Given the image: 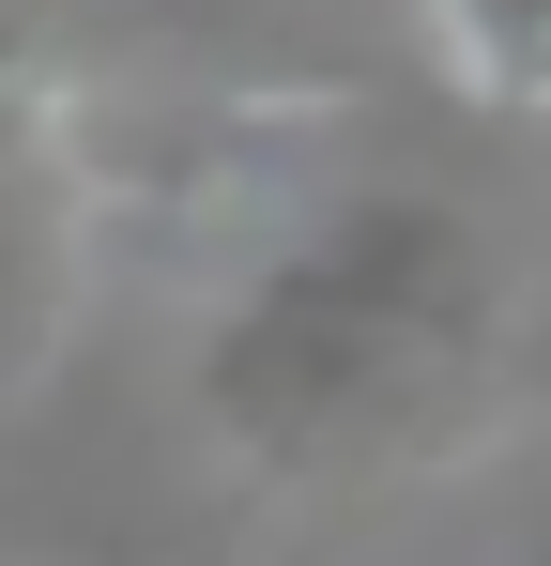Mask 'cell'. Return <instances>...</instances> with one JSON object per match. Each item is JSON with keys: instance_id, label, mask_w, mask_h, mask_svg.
Listing matches in <instances>:
<instances>
[{"instance_id": "1", "label": "cell", "mask_w": 551, "mask_h": 566, "mask_svg": "<svg viewBox=\"0 0 551 566\" xmlns=\"http://www.w3.org/2000/svg\"><path fill=\"white\" fill-rule=\"evenodd\" d=\"M506 261L459 199H337L215 306L199 429L261 490H398L506 429Z\"/></svg>"}, {"instance_id": "2", "label": "cell", "mask_w": 551, "mask_h": 566, "mask_svg": "<svg viewBox=\"0 0 551 566\" xmlns=\"http://www.w3.org/2000/svg\"><path fill=\"white\" fill-rule=\"evenodd\" d=\"M62 291H77V169H62L46 107H31V93H0V382H31V368H46Z\"/></svg>"}, {"instance_id": "3", "label": "cell", "mask_w": 551, "mask_h": 566, "mask_svg": "<svg viewBox=\"0 0 551 566\" xmlns=\"http://www.w3.org/2000/svg\"><path fill=\"white\" fill-rule=\"evenodd\" d=\"M429 31H445V77L475 107H521L551 123V0H414Z\"/></svg>"}, {"instance_id": "4", "label": "cell", "mask_w": 551, "mask_h": 566, "mask_svg": "<svg viewBox=\"0 0 551 566\" xmlns=\"http://www.w3.org/2000/svg\"><path fill=\"white\" fill-rule=\"evenodd\" d=\"M521 566H551V521H537V536H521Z\"/></svg>"}, {"instance_id": "5", "label": "cell", "mask_w": 551, "mask_h": 566, "mask_svg": "<svg viewBox=\"0 0 551 566\" xmlns=\"http://www.w3.org/2000/svg\"><path fill=\"white\" fill-rule=\"evenodd\" d=\"M184 566H215V552H184Z\"/></svg>"}]
</instances>
